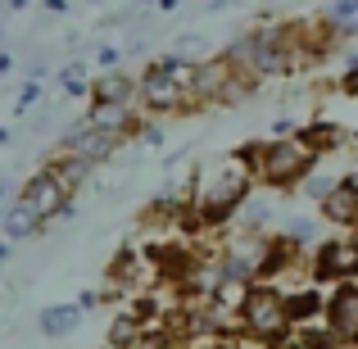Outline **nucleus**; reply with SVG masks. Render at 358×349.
<instances>
[{
  "instance_id": "obj_23",
  "label": "nucleus",
  "mask_w": 358,
  "mask_h": 349,
  "mask_svg": "<svg viewBox=\"0 0 358 349\" xmlns=\"http://www.w3.org/2000/svg\"><path fill=\"white\" fill-rule=\"evenodd\" d=\"M9 136H14V131H9V127H0V145H9Z\"/></svg>"
},
{
  "instance_id": "obj_12",
  "label": "nucleus",
  "mask_w": 358,
  "mask_h": 349,
  "mask_svg": "<svg viewBox=\"0 0 358 349\" xmlns=\"http://www.w3.org/2000/svg\"><path fill=\"white\" fill-rule=\"evenodd\" d=\"M0 227H5V241H32L36 232H45V222L36 218L27 204H9V209H5V222H0Z\"/></svg>"
},
{
  "instance_id": "obj_14",
  "label": "nucleus",
  "mask_w": 358,
  "mask_h": 349,
  "mask_svg": "<svg viewBox=\"0 0 358 349\" xmlns=\"http://www.w3.org/2000/svg\"><path fill=\"white\" fill-rule=\"evenodd\" d=\"M173 55H177V59H186V64H204L213 55V41H209V36H200V32H182L173 41Z\"/></svg>"
},
{
  "instance_id": "obj_25",
  "label": "nucleus",
  "mask_w": 358,
  "mask_h": 349,
  "mask_svg": "<svg viewBox=\"0 0 358 349\" xmlns=\"http://www.w3.org/2000/svg\"><path fill=\"white\" fill-rule=\"evenodd\" d=\"M27 5V0H9V9H23Z\"/></svg>"
},
{
  "instance_id": "obj_3",
  "label": "nucleus",
  "mask_w": 358,
  "mask_h": 349,
  "mask_svg": "<svg viewBox=\"0 0 358 349\" xmlns=\"http://www.w3.org/2000/svg\"><path fill=\"white\" fill-rule=\"evenodd\" d=\"M236 322H241L245 336H254V341H268V345L286 341V336L295 332L286 295H281L277 286H268V281H254V286L245 290V304H241Z\"/></svg>"
},
{
  "instance_id": "obj_18",
  "label": "nucleus",
  "mask_w": 358,
  "mask_h": 349,
  "mask_svg": "<svg viewBox=\"0 0 358 349\" xmlns=\"http://www.w3.org/2000/svg\"><path fill=\"white\" fill-rule=\"evenodd\" d=\"M36 100H41V82L27 78V82H23V91H18V109H32Z\"/></svg>"
},
{
  "instance_id": "obj_2",
  "label": "nucleus",
  "mask_w": 358,
  "mask_h": 349,
  "mask_svg": "<svg viewBox=\"0 0 358 349\" xmlns=\"http://www.w3.org/2000/svg\"><path fill=\"white\" fill-rule=\"evenodd\" d=\"M245 159L254 164V177H263L268 186H277V191H290V186H299L308 173H313L317 155L308 150L304 136H286V141H259V145H245L241 150Z\"/></svg>"
},
{
  "instance_id": "obj_11",
  "label": "nucleus",
  "mask_w": 358,
  "mask_h": 349,
  "mask_svg": "<svg viewBox=\"0 0 358 349\" xmlns=\"http://www.w3.org/2000/svg\"><path fill=\"white\" fill-rule=\"evenodd\" d=\"M78 322H82V304H50V308L36 313V327H41V336H50V341L69 336Z\"/></svg>"
},
{
  "instance_id": "obj_1",
  "label": "nucleus",
  "mask_w": 358,
  "mask_h": 349,
  "mask_svg": "<svg viewBox=\"0 0 358 349\" xmlns=\"http://www.w3.org/2000/svg\"><path fill=\"white\" fill-rule=\"evenodd\" d=\"M250 186H254V164L245 155H222L218 164L200 168L195 177V213L204 222H227L241 213V204L250 200Z\"/></svg>"
},
{
  "instance_id": "obj_20",
  "label": "nucleus",
  "mask_w": 358,
  "mask_h": 349,
  "mask_svg": "<svg viewBox=\"0 0 358 349\" xmlns=\"http://www.w3.org/2000/svg\"><path fill=\"white\" fill-rule=\"evenodd\" d=\"M345 91H358V55H350V73H345Z\"/></svg>"
},
{
  "instance_id": "obj_8",
  "label": "nucleus",
  "mask_w": 358,
  "mask_h": 349,
  "mask_svg": "<svg viewBox=\"0 0 358 349\" xmlns=\"http://www.w3.org/2000/svg\"><path fill=\"white\" fill-rule=\"evenodd\" d=\"M136 100H141L145 109H155V114H168V109H182L186 87H182L177 78H168L159 64H150V69L136 78Z\"/></svg>"
},
{
  "instance_id": "obj_5",
  "label": "nucleus",
  "mask_w": 358,
  "mask_h": 349,
  "mask_svg": "<svg viewBox=\"0 0 358 349\" xmlns=\"http://www.w3.org/2000/svg\"><path fill=\"white\" fill-rule=\"evenodd\" d=\"M18 204H27V209H32L36 218L45 222V227H50V222L59 218V213L69 209L73 200H69V191H64L59 177H55L50 168H41L36 177H27V182H23V191H18Z\"/></svg>"
},
{
  "instance_id": "obj_6",
  "label": "nucleus",
  "mask_w": 358,
  "mask_h": 349,
  "mask_svg": "<svg viewBox=\"0 0 358 349\" xmlns=\"http://www.w3.org/2000/svg\"><path fill=\"white\" fill-rule=\"evenodd\" d=\"M322 327L336 345H358V281H345L327 295Z\"/></svg>"
},
{
  "instance_id": "obj_24",
  "label": "nucleus",
  "mask_w": 358,
  "mask_h": 349,
  "mask_svg": "<svg viewBox=\"0 0 358 349\" xmlns=\"http://www.w3.org/2000/svg\"><path fill=\"white\" fill-rule=\"evenodd\" d=\"M5 259H9V245H5V241H0V263H5Z\"/></svg>"
},
{
  "instance_id": "obj_15",
  "label": "nucleus",
  "mask_w": 358,
  "mask_h": 349,
  "mask_svg": "<svg viewBox=\"0 0 358 349\" xmlns=\"http://www.w3.org/2000/svg\"><path fill=\"white\" fill-rule=\"evenodd\" d=\"M59 87L69 91L73 100H78V96H91V82H87V69H82L78 59H73V64H64V69H59Z\"/></svg>"
},
{
  "instance_id": "obj_9",
  "label": "nucleus",
  "mask_w": 358,
  "mask_h": 349,
  "mask_svg": "<svg viewBox=\"0 0 358 349\" xmlns=\"http://www.w3.org/2000/svg\"><path fill=\"white\" fill-rule=\"evenodd\" d=\"M91 96H96V105H109V109H131V100H136V82L122 78V73H105L100 82H91Z\"/></svg>"
},
{
  "instance_id": "obj_21",
  "label": "nucleus",
  "mask_w": 358,
  "mask_h": 349,
  "mask_svg": "<svg viewBox=\"0 0 358 349\" xmlns=\"http://www.w3.org/2000/svg\"><path fill=\"white\" fill-rule=\"evenodd\" d=\"M9 69H14V55H5V50H0V73H9Z\"/></svg>"
},
{
  "instance_id": "obj_22",
  "label": "nucleus",
  "mask_w": 358,
  "mask_h": 349,
  "mask_svg": "<svg viewBox=\"0 0 358 349\" xmlns=\"http://www.w3.org/2000/svg\"><path fill=\"white\" fill-rule=\"evenodd\" d=\"M345 182H350V186H354V195H358V168H354V173H350V177H345Z\"/></svg>"
},
{
  "instance_id": "obj_19",
  "label": "nucleus",
  "mask_w": 358,
  "mask_h": 349,
  "mask_svg": "<svg viewBox=\"0 0 358 349\" xmlns=\"http://www.w3.org/2000/svg\"><path fill=\"white\" fill-rule=\"evenodd\" d=\"M96 59H100V69H105V73H118L122 50H114V45H100V50H96Z\"/></svg>"
},
{
  "instance_id": "obj_7",
  "label": "nucleus",
  "mask_w": 358,
  "mask_h": 349,
  "mask_svg": "<svg viewBox=\"0 0 358 349\" xmlns=\"http://www.w3.org/2000/svg\"><path fill=\"white\" fill-rule=\"evenodd\" d=\"M118 141L122 136H114V131H100V127H91V122H78V127L64 131L59 155H73V159H82V164H100V159H109L118 150Z\"/></svg>"
},
{
  "instance_id": "obj_17",
  "label": "nucleus",
  "mask_w": 358,
  "mask_h": 349,
  "mask_svg": "<svg viewBox=\"0 0 358 349\" xmlns=\"http://www.w3.org/2000/svg\"><path fill=\"white\" fill-rule=\"evenodd\" d=\"M295 236V245H313L317 241V222L313 218H290L286 222V241Z\"/></svg>"
},
{
  "instance_id": "obj_13",
  "label": "nucleus",
  "mask_w": 358,
  "mask_h": 349,
  "mask_svg": "<svg viewBox=\"0 0 358 349\" xmlns=\"http://www.w3.org/2000/svg\"><path fill=\"white\" fill-rule=\"evenodd\" d=\"M299 136L308 141V150H313L317 159H322V155H331V150H341V145H345V131L336 127V122H313V127H304V131H299Z\"/></svg>"
},
{
  "instance_id": "obj_16",
  "label": "nucleus",
  "mask_w": 358,
  "mask_h": 349,
  "mask_svg": "<svg viewBox=\"0 0 358 349\" xmlns=\"http://www.w3.org/2000/svg\"><path fill=\"white\" fill-rule=\"evenodd\" d=\"M336 186H341V182H336L331 173H317V168H313V173H308L304 182H299V191H304L308 200H327V195H331Z\"/></svg>"
},
{
  "instance_id": "obj_10",
  "label": "nucleus",
  "mask_w": 358,
  "mask_h": 349,
  "mask_svg": "<svg viewBox=\"0 0 358 349\" xmlns=\"http://www.w3.org/2000/svg\"><path fill=\"white\" fill-rule=\"evenodd\" d=\"M322 218L336 222V227H358V195H354V186L345 182V177H341V186L322 200Z\"/></svg>"
},
{
  "instance_id": "obj_26",
  "label": "nucleus",
  "mask_w": 358,
  "mask_h": 349,
  "mask_svg": "<svg viewBox=\"0 0 358 349\" xmlns=\"http://www.w3.org/2000/svg\"><path fill=\"white\" fill-rule=\"evenodd\" d=\"M0 36H5V23H0Z\"/></svg>"
},
{
  "instance_id": "obj_4",
  "label": "nucleus",
  "mask_w": 358,
  "mask_h": 349,
  "mask_svg": "<svg viewBox=\"0 0 358 349\" xmlns=\"http://www.w3.org/2000/svg\"><path fill=\"white\" fill-rule=\"evenodd\" d=\"M313 277L317 281H358V236H331L313 250Z\"/></svg>"
}]
</instances>
